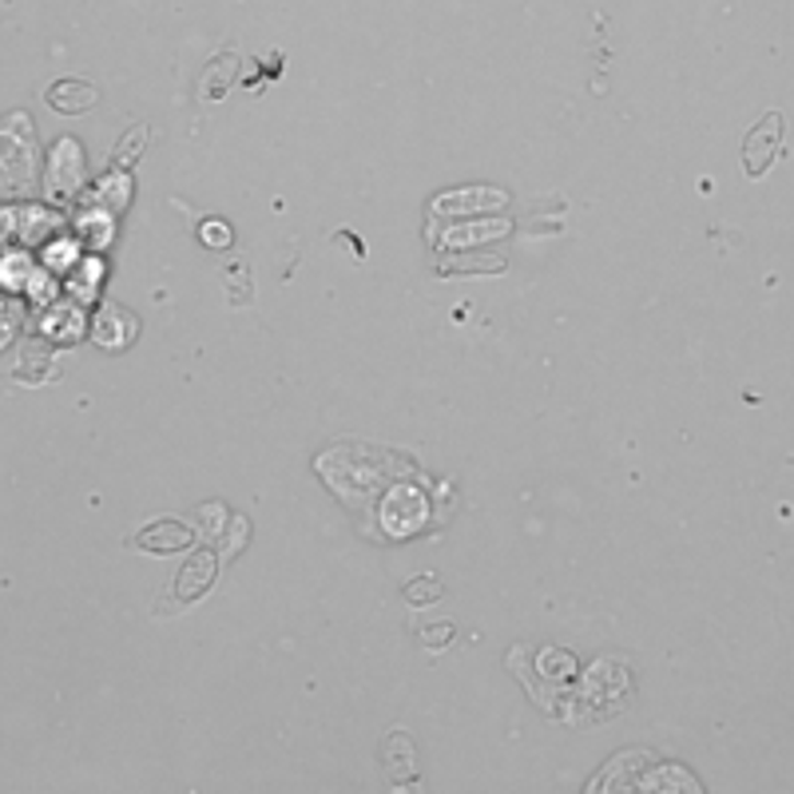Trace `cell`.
I'll use <instances>...</instances> for the list:
<instances>
[{"instance_id":"6da1fadb","label":"cell","mask_w":794,"mask_h":794,"mask_svg":"<svg viewBox=\"0 0 794 794\" xmlns=\"http://www.w3.org/2000/svg\"><path fill=\"white\" fill-rule=\"evenodd\" d=\"M786 139V120L783 112H767L763 120H755V127L742 139V171L751 179H763L774 168V159L783 156Z\"/></svg>"},{"instance_id":"7a4b0ae2","label":"cell","mask_w":794,"mask_h":794,"mask_svg":"<svg viewBox=\"0 0 794 794\" xmlns=\"http://www.w3.org/2000/svg\"><path fill=\"white\" fill-rule=\"evenodd\" d=\"M80 179H84V147L76 139H60L53 159H48V191L56 198H68L80 191Z\"/></svg>"},{"instance_id":"3957f363","label":"cell","mask_w":794,"mask_h":794,"mask_svg":"<svg viewBox=\"0 0 794 794\" xmlns=\"http://www.w3.org/2000/svg\"><path fill=\"white\" fill-rule=\"evenodd\" d=\"M215 568H219L215 553H195V556L188 560V565H183V568L175 572L168 600H171V604H195L198 596H203L211 585H215Z\"/></svg>"},{"instance_id":"277c9868","label":"cell","mask_w":794,"mask_h":794,"mask_svg":"<svg viewBox=\"0 0 794 794\" xmlns=\"http://www.w3.org/2000/svg\"><path fill=\"white\" fill-rule=\"evenodd\" d=\"M195 541V533H191L183 521H171V517H163V521L147 524V529H139L136 536H132V548H139V553H179V548H188V544Z\"/></svg>"},{"instance_id":"5b68a950","label":"cell","mask_w":794,"mask_h":794,"mask_svg":"<svg viewBox=\"0 0 794 794\" xmlns=\"http://www.w3.org/2000/svg\"><path fill=\"white\" fill-rule=\"evenodd\" d=\"M44 100L60 115H84L100 104V88L88 84V80H76V76H64V80H56V84L44 92Z\"/></svg>"},{"instance_id":"8992f818","label":"cell","mask_w":794,"mask_h":794,"mask_svg":"<svg viewBox=\"0 0 794 794\" xmlns=\"http://www.w3.org/2000/svg\"><path fill=\"white\" fill-rule=\"evenodd\" d=\"M132 338H136V314L120 310V306H104L100 318H95V342L104 345V350H120Z\"/></svg>"},{"instance_id":"52a82bcc","label":"cell","mask_w":794,"mask_h":794,"mask_svg":"<svg viewBox=\"0 0 794 794\" xmlns=\"http://www.w3.org/2000/svg\"><path fill=\"white\" fill-rule=\"evenodd\" d=\"M235 76H239V56L227 48V53H219L203 68V76H198V95H203L207 104H215V100H223L227 88L235 84Z\"/></svg>"},{"instance_id":"ba28073f","label":"cell","mask_w":794,"mask_h":794,"mask_svg":"<svg viewBox=\"0 0 794 794\" xmlns=\"http://www.w3.org/2000/svg\"><path fill=\"white\" fill-rule=\"evenodd\" d=\"M382 759H386L389 779H394V783H401V767H406V771H413V763H418V747L409 742V735L394 731L386 739V747H382Z\"/></svg>"},{"instance_id":"9c48e42d","label":"cell","mask_w":794,"mask_h":794,"mask_svg":"<svg viewBox=\"0 0 794 794\" xmlns=\"http://www.w3.org/2000/svg\"><path fill=\"white\" fill-rule=\"evenodd\" d=\"M147 139H151V127H147V124L127 127L124 136H120V144L112 147V163H115V168H132V163H136V159L147 151Z\"/></svg>"},{"instance_id":"30bf717a","label":"cell","mask_w":794,"mask_h":794,"mask_svg":"<svg viewBox=\"0 0 794 794\" xmlns=\"http://www.w3.org/2000/svg\"><path fill=\"white\" fill-rule=\"evenodd\" d=\"M223 286H227V298L235 306H242V303H251V266H247V259H235V262H227L223 266Z\"/></svg>"},{"instance_id":"8fae6325","label":"cell","mask_w":794,"mask_h":794,"mask_svg":"<svg viewBox=\"0 0 794 794\" xmlns=\"http://www.w3.org/2000/svg\"><path fill=\"white\" fill-rule=\"evenodd\" d=\"M671 783H680L683 791H700V783H695L688 771H680V767H671V774L656 771V774H648V779H639V791H663V786H671Z\"/></svg>"},{"instance_id":"7c38bea8","label":"cell","mask_w":794,"mask_h":794,"mask_svg":"<svg viewBox=\"0 0 794 794\" xmlns=\"http://www.w3.org/2000/svg\"><path fill=\"white\" fill-rule=\"evenodd\" d=\"M441 580L438 576H421V580H413V585H406V600L413 608H426V604H433V600H441Z\"/></svg>"},{"instance_id":"4fadbf2b","label":"cell","mask_w":794,"mask_h":794,"mask_svg":"<svg viewBox=\"0 0 794 794\" xmlns=\"http://www.w3.org/2000/svg\"><path fill=\"white\" fill-rule=\"evenodd\" d=\"M198 239L207 242L211 251H223V247H230V227H227V219H207L203 227H198Z\"/></svg>"},{"instance_id":"5bb4252c","label":"cell","mask_w":794,"mask_h":794,"mask_svg":"<svg viewBox=\"0 0 794 794\" xmlns=\"http://www.w3.org/2000/svg\"><path fill=\"white\" fill-rule=\"evenodd\" d=\"M223 521H227V509L223 504H203L198 509V524H203V536H219Z\"/></svg>"},{"instance_id":"9a60e30c","label":"cell","mask_w":794,"mask_h":794,"mask_svg":"<svg viewBox=\"0 0 794 794\" xmlns=\"http://www.w3.org/2000/svg\"><path fill=\"white\" fill-rule=\"evenodd\" d=\"M421 636H426V644H429V648H441V644H450V636H453V627H450V624H438V627H426V632H421Z\"/></svg>"}]
</instances>
